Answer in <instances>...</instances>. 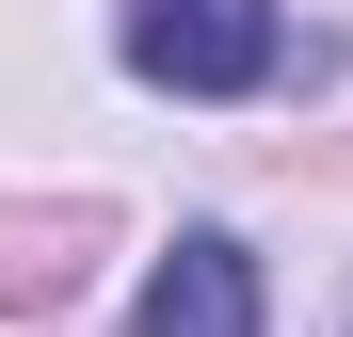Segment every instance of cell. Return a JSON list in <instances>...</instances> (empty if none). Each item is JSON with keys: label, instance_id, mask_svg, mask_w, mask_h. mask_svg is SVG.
Masks as SVG:
<instances>
[{"label": "cell", "instance_id": "1", "mask_svg": "<svg viewBox=\"0 0 353 337\" xmlns=\"http://www.w3.org/2000/svg\"><path fill=\"white\" fill-rule=\"evenodd\" d=\"M129 65L161 96H257L289 65V32H273V0H129Z\"/></svg>", "mask_w": 353, "mask_h": 337}, {"label": "cell", "instance_id": "2", "mask_svg": "<svg viewBox=\"0 0 353 337\" xmlns=\"http://www.w3.org/2000/svg\"><path fill=\"white\" fill-rule=\"evenodd\" d=\"M129 337H257V257L225 241V225H193V241H176V257L145 273Z\"/></svg>", "mask_w": 353, "mask_h": 337}, {"label": "cell", "instance_id": "3", "mask_svg": "<svg viewBox=\"0 0 353 337\" xmlns=\"http://www.w3.org/2000/svg\"><path fill=\"white\" fill-rule=\"evenodd\" d=\"M97 257V209H0V305H65Z\"/></svg>", "mask_w": 353, "mask_h": 337}]
</instances>
